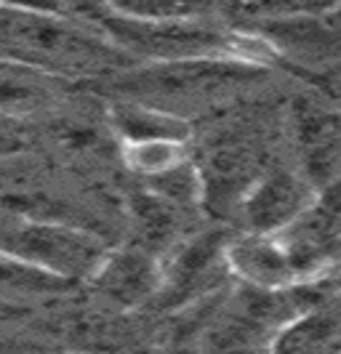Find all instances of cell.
<instances>
[{"label": "cell", "instance_id": "8", "mask_svg": "<svg viewBox=\"0 0 341 354\" xmlns=\"http://www.w3.org/2000/svg\"><path fill=\"white\" fill-rule=\"evenodd\" d=\"M227 266L251 288H261V290H277V288L302 283L296 266L277 237L240 234L230 240Z\"/></svg>", "mask_w": 341, "mask_h": 354}, {"label": "cell", "instance_id": "13", "mask_svg": "<svg viewBox=\"0 0 341 354\" xmlns=\"http://www.w3.org/2000/svg\"><path fill=\"white\" fill-rule=\"evenodd\" d=\"M14 312H19L17 301H6V299H0V319L14 317Z\"/></svg>", "mask_w": 341, "mask_h": 354}, {"label": "cell", "instance_id": "5", "mask_svg": "<svg viewBox=\"0 0 341 354\" xmlns=\"http://www.w3.org/2000/svg\"><path fill=\"white\" fill-rule=\"evenodd\" d=\"M315 205L312 184L291 171H267L240 197V221L246 234L275 237Z\"/></svg>", "mask_w": 341, "mask_h": 354}, {"label": "cell", "instance_id": "1", "mask_svg": "<svg viewBox=\"0 0 341 354\" xmlns=\"http://www.w3.org/2000/svg\"><path fill=\"white\" fill-rule=\"evenodd\" d=\"M0 62L48 75H102L128 67L133 59L72 6L27 8L0 3Z\"/></svg>", "mask_w": 341, "mask_h": 354}, {"label": "cell", "instance_id": "4", "mask_svg": "<svg viewBox=\"0 0 341 354\" xmlns=\"http://www.w3.org/2000/svg\"><path fill=\"white\" fill-rule=\"evenodd\" d=\"M261 70L246 59H190V62H163L131 70L115 80L118 91L131 96L136 104L163 109L168 102L203 99L219 91L259 77Z\"/></svg>", "mask_w": 341, "mask_h": 354}, {"label": "cell", "instance_id": "6", "mask_svg": "<svg viewBox=\"0 0 341 354\" xmlns=\"http://www.w3.org/2000/svg\"><path fill=\"white\" fill-rule=\"evenodd\" d=\"M96 293L120 306H139L160 293L163 269L152 250L123 248L107 253L99 269L91 274Z\"/></svg>", "mask_w": 341, "mask_h": 354}, {"label": "cell", "instance_id": "3", "mask_svg": "<svg viewBox=\"0 0 341 354\" xmlns=\"http://www.w3.org/2000/svg\"><path fill=\"white\" fill-rule=\"evenodd\" d=\"M0 253L54 280L75 285L91 280L107 248L93 232L0 208Z\"/></svg>", "mask_w": 341, "mask_h": 354}, {"label": "cell", "instance_id": "11", "mask_svg": "<svg viewBox=\"0 0 341 354\" xmlns=\"http://www.w3.org/2000/svg\"><path fill=\"white\" fill-rule=\"evenodd\" d=\"M112 123L118 133L131 144H152V142H176L184 144L190 136V125L181 118L163 112L155 106H144L136 102L115 104L112 109Z\"/></svg>", "mask_w": 341, "mask_h": 354}, {"label": "cell", "instance_id": "7", "mask_svg": "<svg viewBox=\"0 0 341 354\" xmlns=\"http://www.w3.org/2000/svg\"><path fill=\"white\" fill-rule=\"evenodd\" d=\"M296 133L302 147V162L309 176L306 181L331 187L341 176V115L312 102H299Z\"/></svg>", "mask_w": 341, "mask_h": 354}, {"label": "cell", "instance_id": "14", "mask_svg": "<svg viewBox=\"0 0 341 354\" xmlns=\"http://www.w3.org/2000/svg\"><path fill=\"white\" fill-rule=\"evenodd\" d=\"M3 67H11V64H3V62H0V70H3Z\"/></svg>", "mask_w": 341, "mask_h": 354}, {"label": "cell", "instance_id": "9", "mask_svg": "<svg viewBox=\"0 0 341 354\" xmlns=\"http://www.w3.org/2000/svg\"><path fill=\"white\" fill-rule=\"evenodd\" d=\"M227 245L230 240L219 232L203 234L184 245L168 274H163V288L158 296H163L168 304H179L195 299L205 288L216 285L219 269L227 264Z\"/></svg>", "mask_w": 341, "mask_h": 354}, {"label": "cell", "instance_id": "10", "mask_svg": "<svg viewBox=\"0 0 341 354\" xmlns=\"http://www.w3.org/2000/svg\"><path fill=\"white\" fill-rule=\"evenodd\" d=\"M270 354H341V296L333 293L275 336Z\"/></svg>", "mask_w": 341, "mask_h": 354}, {"label": "cell", "instance_id": "2", "mask_svg": "<svg viewBox=\"0 0 341 354\" xmlns=\"http://www.w3.org/2000/svg\"><path fill=\"white\" fill-rule=\"evenodd\" d=\"M93 27L131 56L149 64L190 59H237V46L208 19H139L126 17L112 6H72Z\"/></svg>", "mask_w": 341, "mask_h": 354}, {"label": "cell", "instance_id": "12", "mask_svg": "<svg viewBox=\"0 0 341 354\" xmlns=\"http://www.w3.org/2000/svg\"><path fill=\"white\" fill-rule=\"evenodd\" d=\"M0 354H54L51 346L0 325Z\"/></svg>", "mask_w": 341, "mask_h": 354}]
</instances>
